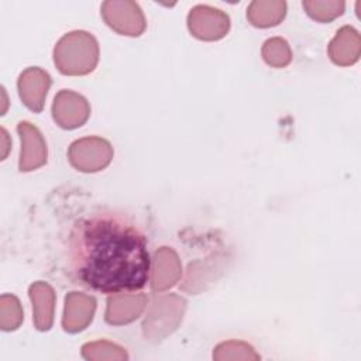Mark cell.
<instances>
[{
	"label": "cell",
	"instance_id": "obj_1",
	"mask_svg": "<svg viewBox=\"0 0 361 361\" xmlns=\"http://www.w3.org/2000/svg\"><path fill=\"white\" fill-rule=\"evenodd\" d=\"M69 264L79 283L102 293L142 289L151 272L145 235L116 212L94 213L75 224Z\"/></svg>",
	"mask_w": 361,
	"mask_h": 361
},
{
	"label": "cell",
	"instance_id": "obj_2",
	"mask_svg": "<svg viewBox=\"0 0 361 361\" xmlns=\"http://www.w3.org/2000/svg\"><path fill=\"white\" fill-rule=\"evenodd\" d=\"M97 62V39L83 30H75L65 34L54 48V63L62 75H87L94 71Z\"/></svg>",
	"mask_w": 361,
	"mask_h": 361
},
{
	"label": "cell",
	"instance_id": "obj_3",
	"mask_svg": "<svg viewBox=\"0 0 361 361\" xmlns=\"http://www.w3.org/2000/svg\"><path fill=\"white\" fill-rule=\"evenodd\" d=\"M111 144L102 137H83L75 140L68 149V159L71 165L86 173L99 172L107 168L113 159Z\"/></svg>",
	"mask_w": 361,
	"mask_h": 361
},
{
	"label": "cell",
	"instance_id": "obj_4",
	"mask_svg": "<svg viewBox=\"0 0 361 361\" xmlns=\"http://www.w3.org/2000/svg\"><path fill=\"white\" fill-rule=\"evenodd\" d=\"M104 23L117 34L138 37L145 31L147 21L138 3L131 0H107L100 7Z\"/></svg>",
	"mask_w": 361,
	"mask_h": 361
},
{
	"label": "cell",
	"instance_id": "obj_5",
	"mask_svg": "<svg viewBox=\"0 0 361 361\" xmlns=\"http://www.w3.org/2000/svg\"><path fill=\"white\" fill-rule=\"evenodd\" d=\"M186 23L190 34L202 41L221 39L230 30L228 14L206 4H197L190 8Z\"/></svg>",
	"mask_w": 361,
	"mask_h": 361
},
{
	"label": "cell",
	"instance_id": "obj_6",
	"mask_svg": "<svg viewBox=\"0 0 361 361\" xmlns=\"http://www.w3.org/2000/svg\"><path fill=\"white\" fill-rule=\"evenodd\" d=\"M54 121L65 130H75L83 126L90 116V104L82 94L62 89L56 93L51 107Z\"/></svg>",
	"mask_w": 361,
	"mask_h": 361
},
{
	"label": "cell",
	"instance_id": "obj_7",
	"mask_svg": "<svg viewBox=\"0 0 361 361\" xmlns=\"http://www.w3.org/2000/svg\"><path fill=\"white\" fill-rule=\"evenodd\" d=\"M17 133L21 141L18 171L31 172L45 165L48 148L41 131L30 121H20L17 124Z\"/></svg>",
	"mask_w": 361,
	"mask_h": 361
},
{
	"label": "cell",
	"instance_id": "obj_8",
	"mask_svg": "<svg viewBox=\"0 0 361 361\" xmlns=\"http://www.w3.org/2000/svg\"><path fill=\"white\" fill-rule=\"evenodd\" d=\"M51 76L38 66L24 69L17 80L18 96L21 102L34 113H41L45 104L48 90L51 87Z\"/></svg>",
	"mask_w": 361,
	"mask_h": 361
},
{
	"label": "cell",
	"instance_id": "obj_9",
	"mask_svg": "<svg viewBox=\"0 0 361 361\" xmlns=\"http://www.w3.org/2000/svg\"><path fill=\"white\" fill-rule=\"evenodd\" d=\"M148 298L144 293H111L107 298L104 320L113 326L128 324L145 310Z\"/></svg>",
	"mask_w": 361,
	"mask_h": 361
},
{
	"label": "cell",
	"instance_id": "obj_10",
	"mask_svg": "<svg viewBox=\"0 0 361 361\" xmlns=\"http://www.w3.org/2000/svg\"><path fill=\"white\" fill-rule=\"evenodd\" d=\"M94 296L69 292L65 296V307L62 316V327L68 333H79L85 330L93 320L96 312Z\"/></svg>",
	"mask_w": 361,
	"mask_h": 361
},
{
	"label": "cell",
	"instance_id": "obj_11",
	"mask_svg": "<svg viewBox=\"0 0 361 361\" xmlns=\"http://www.w3.org/2000/svg\"><path fill=\"white\" fill-rule=\"evenodd\" d=\"M151 288L155 292H164L172 288L182 275V265L172 248L161 247L155 251L152 259Z\"/></svg>",
	"mask_w": 361,
	"mask_h": 361
},
{
	"label": "cell",
	"instance_id": "obj_12",
	"mask_svg": "<svg viewBox=\"0 0 361 361\" xmlns=\"http://www.w3.org/2000/svg\"><path fill=\"white\" fill-rule=\"evenodd\" d=\"M329 58L338 66L354 65L361 55L360 32L351 25H343L327 47Z\"/></svg>",
	"mask_w": 361,
	"mask_h": 361
},
{
	"label": "cell",
	"instance_id": "obj_13",
	"mask_svg": "<svg viewBox=\"0 0 361 361\" xmlns=\"http://www.w3.org/2000/svg\"><path fill=\"white\" fill-rule=\"evenodd\" d=\"M28 296L32 303L34 326L39 331H48L54 323L56 295L54 288L42 281L30 285Z\"/></svg>",
	"mask_w": 361,
	"mask_h": 361
},
{
	"label": "cell",
	"instance_id": "obj_14",
	"mask_svg": "<svg viewBox=\"0 0 361 361\" xmlns=\"http://www.w3.org/2000/svg\"><path fill=\"white\" fill-rule=\"evenodd\" d=\"M285 16L286 3L282 0H254L247 7L248 23L258 28L275 27Z\"/></svg>",
	"mask_w": 361,
	"mask_h": 361
},
{
	"label": "cell",
	"instance_id": "obj_15",
	"mask_svg": "<svg viewBox=\"0 0 361 361\" xmlns=\"http://www.w3.org/2000/svg\"><path fill=\"white\" fill-rule=\"evenodd\" d=\"M262 59L272 68H285L292 61V49L282 37L268 38L261 48Z\"/></svg>",
	"mask_w": 361,
	"mask_h": 361
},
{
	"label": "cell",
	"instance_id": "obj_16",
	"mask_svg": "<svg viewBox=\"0 0 361 361\" xmlns=\"http://www.w3.org/2000/svg\"><path fill=\"white\" fill-rule=\"evenodd\" d=\"M307 16L319 23H330L344 13L345 3L341 0H306L302 3Z\"/></svg>",
	"mask_w": 361,
	"mask_h": 361
},
{
	"label": "cell",
	"instance_id": "obj_17",
	"mask_svg": "<svg viewBox=\"0 0 361 361\" xmlns=\"http://www.w3.org/2000/svg\"><path fill=\"white\" fill-rule=\"evenodd\" d=\"M24 312L17 296L4 293L0 298V327L4 331H13L21 326Z\"/></svg>",
	"mask_w": 361,
	"mask_h": 361
},
{
	"label": "cell",
	"instance_id": "obj_18",
	"mask_svg": "<svg viewBox=\"0 0 361 361\" xmlns=\"http://www.w3.org/2000/svg\"><path fill=\"white\" fill-rule=\"evenodd\" d=\"M82 357L86 360H127L128 355L126 350L114 343L100 340L93 343H86L82 347Z\"/></svg>",
	"mask_w": 361,
	"mask_h": 361
},
{
	"label": "cell",
	"instance_id": "obj_19",
	"mask_svg": "<svg viewBox=\"0 0 361 361\" xmlns=\"http://www.w3.org/2000/svg\"><path fill=\"white\" fill-rule=\"evenodd\" d=\"M213 358L217 361L223 360H259L261 357L255 353V350L244 341H224L216 345L213 351Z\"/></svg>",
	"mask_w": 361,
	"mask_h": 361
}]
</instances>
